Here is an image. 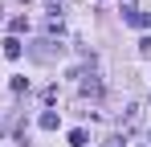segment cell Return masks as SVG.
<instances>
[{
    "label": "cell",
    "instance_id": "6da1fadb",
    "mask_svg": "<svg viewBox=\"0 0 151 147\" xmlns=\"http://www.w3.org/2000/svg\"><path fill=\"white\" fill-rule=\"evenodd\" d=\"M21 41H17V37H8V41H4V57H12V61H17V57H21Z\"/></svg>",
    "mask_w": 151,
    "mask_h": 147
},
{
    "label": "cell",
    "instance_id": "7a4b0ae2",
    "mask_svg": "<svg viewBox=\"0 0 151 147\" xmlns=\"http://www.w3.org/2000/svg\"><path fill=\"white\" fill-rule=\"evenodd\" d=\"M127 21L135 24V29H151V12H131Z\"/></svg>",
    "mask_w": 151,
    "mask_h": 147
},
{
    "label": "cell",
    "instance_id": "3957f363",
    "mask_svg": "<svg viewBox=\"0 0 151 147\" xmlns=\"http://www.w3.org/2000/svg\"><path fill=\"white\" fill-rule=\"evenodd\" d=\"M57 110H45V115H41V131H57Z\"/></svg>",
    "mask_w": 151,
    "mask_h": 147
},
{
    "label": "cell",
    "instance_id": "277c9868",
    "mask_svg": "<svg viewBox=\"0 0 151 147\" xmlns=\"http://www.w3.org/2000/svg\"><path fill=\"white\" fill-rule=\"evenodd\" d=\"M82 94H102V86H98V78H82Z\"/></svg>",
    "mask_w": 151,
    "mask_h": 147
},
{
    "label": "cell",
    "instance_id": "5b68a950",
    "mask_svg": "<svg viewBox=\"0 0 151 147\" xmlns=\"http://www.w3.org/2000/svg\"><path fill=\"white\" fill-rule=\"evenodd\" d=\"M70 147H86V131H70Z\"/></svg>",
    "mask_w": 151,
    "mask_h": 147
}]
</instances>
